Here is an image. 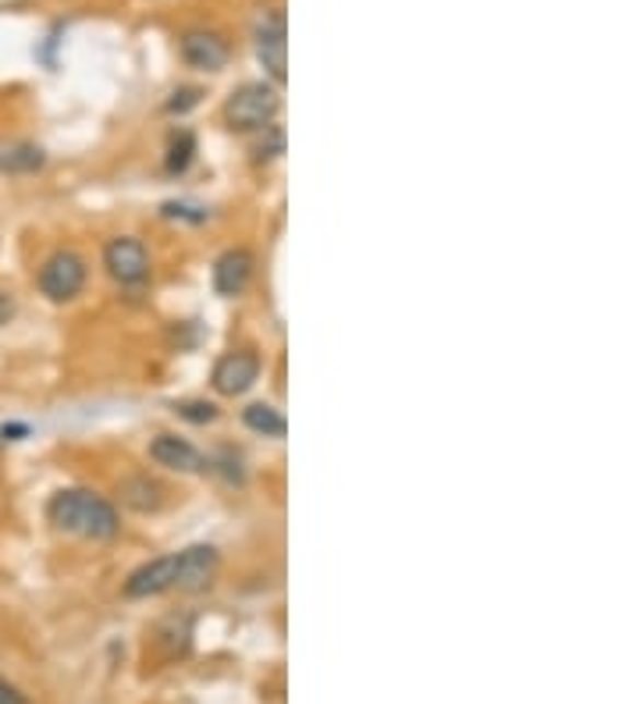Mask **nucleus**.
Instances as JSON below:
<instances>
[{"label":"nucleus","mask_w":640,"mask_h":704,"mask_svg":"<svg viewBox=\"0 0 640 704\" xmlns=\"http://www.w3.org/2000/svg\"><path fill=\"white\" fill-rule=\"evenodd\" d=\"M47 516L61 534L85 538V541H110V538H118V530H121L118 509H114L107 498H100L96 492H85V487L57 492L47 506Z\"/></svg>","instance_id":"f257e3e1"},{"label":"nucleus","mask_w":640,"mask_h":704,"mask_svg":"<svg viewBox=\"0 0 640 704\" xmlns=\"http://www.w3.org/2000/svg\"><path fill=\"white\" fill-rule=\"evenodd\" d=\"M281 107L278 90L264 82H246L242 90H235L224 104V122L235 128V132H256V128H267L275 122V114Z\"/></svg>","instance_id":"f03ea898"},{"label":"nucleus","mask_w":640,"mask_h":704,"mask_svg":"<svg viewBox=\"0 0 640 704\" xmlns=\"http://www.w3.org/2000/svg\"><path fill=\"white\" fill-rule=\"evenodd\" d=\"M85 285V261L71 250H57L47 264L39 270V292L50 299V303H68L75 299Z\"/></svg>","instance_id":"7ed1b4c3"},{"label":"nucleus","mask_w":640,"mask_h":704,"mask_svg":"<svg viewBox=\"0 0 640 704\" xmlns=\"http://www.w3.org/2000/svg\"><path fill=\"white\" fill-rule=\"evenodd\" d=\"M256 57L275 82L289 76V33H284V11H267L256 25Z\"/></svg>","instance_id":"20e7f679"},{"label":"nucleus","mask_w":640,"mask_h":704,"mask_svg":"<svg viewBox=\"0 0 640 704\" xmlns=\"http://www.w3.org/2000/svg\"><path fill=\"white\" fill-rule=\"evenodd\" d=\"M104 267L114 281L121 285H142L150 275V256H147V246H142L139 239H114L110 246L104 250Z\"/></svg>","instance_id":"39448f33"},{"label":"nucleus","mask_w":640,"mask_h":704,"mask_svg":"<svg viewBox=\"0 0 640 704\" xmlns=\"http://www.w3.org/2000/svg\"><path fill=\"white\" fill-rule=\"evenodd\" d=\"M167 591H178V552L153 558L125 580V598H156Z\"/></svg>","instance_id":"423d86ee"},{"label":"nucleus","mask_w":640,"mask_h":704,"mask_svg":"<svg viewBox=\"0 0 640 704\" xmlns=\"http://www.w3.org/2000/svg\"><path fill=\"white\" fill-rule=\"evenodd\" d=\"M256 378H260V359H256V353H246V349L221 356L218 367H213V373H210L213 388H218V392L228 395V399L246 395L249 388L256 384Z\"/></svg>","instance_id":"0eeeda50"},{"label":"nucleus","mask_w":640,"mask_h":704,"mask_svg":"<svg viewBox=\"0 0 640 704\" xmlns=\"http://www.w3.org/2000/svg\"><path fill=\"white\" fill-rule=\"evenodd\" d=\"M221 569V555L210 544H193V549L178 552V591H203L213 584Z\"/></svg>","instance_id":"6e6552de"},{"label":"nucleus","mask_w":640,"mask_h":704,"mask_svg":"<svg viewBox=\"0 0 640 704\" xmlns=\"http://www.w3.org/2000/svg\"><path fill=\"white\" fill-rule=\"evenodd\" d=\"M150 459L156 466H164V470H175V473H199L207 463H203V455H199L196 449L185 438L178 435H161V438H153L150 445Z\"/></svg>","instance_id":"1a4fd4ad"},{"label":"nucleus","mask_w":640,"mask_h":704,"mask_svg":"<svg viewBox=\"0 0 640 704\" xmlns=\"http://www.w3.org/2000/svg\"><path fill=\"white\" fill-rule=\"evenodd\" d=\"M182 57L189 68L221 71L228 65V43L218 33H185L182 36Z\"/></svg>","instance_id":"9d476101"},{"label":"nucleus","mask_w":640,"mask_h":704,"mask_svg":"<svg viewBox=\"0 0 640 704\" xmlns=\"http://www.w3.org/2000/svg\"><path fill=\"white\" fill-rule=\"evenodd\" d=\"M253 278V256L246 250H228L218 264H213V292L218 296H242Z\"/></svg>","instance_id":"9b49d317"},{"label":"nucleus","mask_w":640,"mask_h":704,"mask_svg":"<svg viewBox=\"0 0 640 704\" xmlns=\"http://www.w3.org/2000/svg\"><path fill=\"white\" fill-rule=\"evenodd\" d=\"M242 420H246L249 430H256V435H264V438H284V430H289L281 409L267 406V402H256V406H249Z\"/></svg>","instance_id":"f8f14e48"},{"label":"nucleus","mask_w":640,"mask_h":704,"mask_svg":"<svg viewBox=\"0 0 640 704\" xmlns=\"http://www.w3.org/2000/svg\"><path fill=\"white\" fill-rule=\"evenodd\" d=\"M193 153H196V136L189 132V128H178V132L171 136V147H167V171L171 175H182V171L193 164Z\"/></svg>","instance_id":"ddd939ff"},{"label":"nucleus","mask_w":640,"mask_h":704,"mask_svg":"<svg viewBox=\"0 0 640 704\" xmlns=\"http://www.w3.org/2000/svg\"><path fill=\"white\" fill-rule=\"evenodd\" d=\"M43 164V153L33 147L0 150V171H36Z\"/></svg>","instance_id":"4468645a"},{"label":"nucleus","mask_w":640,"mask_h":704,"mask_svg":"<svg viewBox=\"0 0 640 704\" xmlns=\"http://www.w3.org/2000/svg\"><path fill=\"white\" fill-rule=\"evenodd\" d=\"M178 413L185 420H196V424H210L213 416H218V409H213L210 402H185V406H178Z\"/></svg>","instance_id":"2eb2a0df"},{"label":"nucleus","mask_w":640,"mask_h":704,"mask_svg":"<svg viewBox=\"0 0 640 704\" xmlns=\"http://www.w3.org/2000/svg\"><path fill=\"white\" fill-rule=\"evenodd\" d=\"M199 104V90H182V93H175V100L167 104V111L171 114H182V111H189V107H196Z\"/></svg>","instance_id":"dca6fc26"},{"label":"nucleus","mask_w":640,"mask_h":704,"mask_svg":"<svg viewBox=\"0 0 640 704\" xmlns=\"http://www.w3.org/2000/svg\"><path fill=\"white\" fill-rule=\"evenodd\" d=\"M0 704H28V697H25L11 680L0 677Z\"/></svg>","instance_id":"f3484780"},{"label":"nucleus","mask_w":640,"mask_h":704,"mask_svg":"<svg viewBox=\"0 0 640 704\" xmlns=\"http://www.w3.org/2000/svg\"><path fill=\"white\" fill-rule=\"evenodd\" d=\"M11 313H14V299H11V292H0V324H8V321H11Z\"/></svg>","instance_id":"a211bd4d"},{"label":"nucleus","mask_w":640,"mask_h":704,"mask_svg":"<svg viewBox=\"0 0 640 704\" xmlns=\"http://www.w3.org/2000/svg\"><path fill=\"white\" fill-rule=\"evenodd\" d=\"M0 435H4L8 441H22L19 435H25V427H19V424H4V427H0Z\"/></svg>","instance_id":"6ab92c4d"}]
</instances>
